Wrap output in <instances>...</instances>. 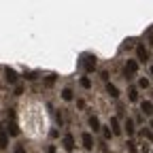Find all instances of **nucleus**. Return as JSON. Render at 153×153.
Listing matches in <instances>:
<instances>
[{
	"label": "nucleus",
	"instance_id": "1",
	"mask_svg": "<svg viewBox=\"0 0 153 153\" xmlns=\"http://www.w3.org/2000/svg\"><path fill=\"white\" fill-rule=\"evenodd\" d=\"M136 70H138V62L136 60H128V64L123 68V76L126 79H132V76L136 74Z\"/></svg>",
	"mask_w": 153,
	"mask_h": 153
},
{
	"label": "nucleus",
	"instance_id": "2",
	"mask_svg": "<svg viewBox=\"0 0 153 153\" xmlns=\"http://www.w3.org/2000/svg\"><path fill=\"white\" fill-rule=\"evenodd\" d=\"M83 68H85V72H94L96 70V57L94 55H83Z\"/></svg>",
	"mask_w": 153,
	"mask_h": 153
},
{
	"label": "nucleus",
	"instance_id": "3",
	"mask_svg": "<svg viewBox=\"0 0 153 153\" xmlns=\"http://www.w3.org/2000/svg\"><path fill=\"white\" fill-rule=\"evenodd\" d=\"M136 57H138V62H147L149 60V53H147L145 45H136Z\"/></svg>",
	"mask_w": 153,
	"mask_h": 153
},
{
	"label": "nucleus",
	"instance_id": "4",
	"mask_svg": "<svg viewBox=\"0 0 153 153\" xmlns=\"http://www.w3.org/2000/svg\"><path fill=\"white\" fill-rule=\"evenodd\" d=\"M62 145H64L66 151H72V149H74V138H72V134H66V136L62 138Z\"/></svg>",
	"mask_w": 153,
	"mask_h": 153
},
{
	"label": "nucleus",
	"instance_id": "5",
	"mask_svg": "<svg viewBox=\"0 0 153 153\" xmlns=\"http://www.w3.org/2000/svg\"><path fill=\"white\" fill-rule=\"evenodd\" d=\"M4 74H7V83H11V85H15V83H17V79H19L17 72H15L13 68H7V72H4Z\"/></svg>",
	"mask_w": 153,
	"mask_h": 153
},
{
	"label": "nucleus",
	"instance_id": "6",
	"mask_svg": "<svg viewBox=\"0 0 153 153\" xmlns=\"http://www.w3.org/2000/svg\"><path fill=\"white\" fill-rule=\"evenodd\" d=\"M81 138H83V147H85V149H91V147H94V136H91L89 132H85Z\"/></svg>",
	"mask_w": 153,
	"mask_h": 153
},
{
	"label": "nucleus",
	"instance_id": "7",
	"mask_svg": "<svg viewBox=\"0 0 153 153\" xmlns=\"http://www.w3.org/2000/svg\"><path fill=\"white\" fill-rule=\"evenodd\" d=\"M9 138H7V128H0V149H7Z\"/></svg>",
	"mask_w": 153,
	"mask_h": 153
},
{
	"label": "nucleus",
	"instance_id": "8",
	"mask_svg": "<svg viewBox=\"0 0 153 153\" xmlns=\"http://www.w3.org/2000/svg\"><path fill=\"white\" fill-rule=\"evenodd\" d=\"M140 108H143L145 115H151V113H153V104H151L149 100H143V102H140Z\"/></svg>",
	"mask_w": 153,
	"mask_h": 153
},
{
	"label": "nucleus",
	"instance_id": "9",
	"mask_svg": "<svg viewBox=\"0 0 153 153\" xmlns=\"http://www.w3.org/2000/svg\"><path fill=\"white\" fill-rule=\"evenodd\" d=\"M123 128H126V132H128V136H134V119H130V117H128Z\"/></svg>",
	"mask_w": 153,
	"mask_h": 153
},
{
	"label": "nucleus",
	"instance_id": "10",
	"mask_svg": "<svg viewBox=\"0 0 153 153\" xmlns=\"http://www.w3.org/2000/svg\"><path fill=\"white\" fill-rule=\"evenodd\" d=\"M106 91H108V96H111V98H119V89L115 87L113 83H108V85H106Z\"/></svg>",
	"mask_w": 153,
	"mask_h": 153
},
{
	"label": "nucleus",
	"instance_id": "11",
	"mask_svg": "<svg viewBox=\"0 0 153 153\" xmlns=\"http://www.w3.org/2000/svg\"><path fill=\"white\" fill-rule=\"evenodd\" d=\"M111 128H113V130H111L113 134H121V128H119V121H117V119H115V117H111Z\"/></svg>",
	"mask_w": 153,
	"mask_h": 153
},
{
	"label": "nucleus",
	"instance_id": "12",
	"mask_svg": "<svg viewBox=\"0 0 153 153\" xmlns=\"http://www.w3.org/2000/svg\"><path fill=\"white\" fill-rule=\"evenodd\" d=\"M7 130H9V134H13V136H17V134H19V128H17V123H15V121L7 123Z\"/></svg>",
	"mask_w": 153,
	"mask_h": 153
},
{
	"label": "nucleus",
	"instance_id": "13",
	"mask_svg": "<svg viewBox=\"0 0 153 153\" xmlns=\"http://www.w3.org/2000/svg\"><path fill=\"white\" fill-rule=\"evenodd\" d=\"M89 126L94 128V132H96V130H100V119L96 117V115H94V117H89Z\"/></svg>",
	"mask_w": 153,
	"mask_h": 153
},
{
	"label": "nucleus",
	"instance_id": "14",
	"mask_svg": "<svg viewBox=\"0 0 153 153\" xmlns=\"http://www.w3.org/2000/svg\"><path fill=\"white\" fill-rule=\"evenodd\" d=\"M62 98H64L66 102H70V100H72V89H70V87L62 89Z\"/></svg>",
	"mask_w": 153,
	"mask_h": 153
},
{
	"label": "nucleus",
	"instance_id": "15",
	"mask_svg": "<svg viewBox=\"0 0 153 153\" xmlns=\"http://www.w3.org/2000/svg\"><path fill=\"white\" fill-rule=\"evenodd\" d=\"M143 136H145L147 140H151V143H153V132H151V130H147V128H145V130H143Z\"/></svg>",
	"mask_w": 153,
	"mask_h": 153
},
{
	"label": "nucleus",
	"instance_id": "16",
	"mask_svg": "<svg viewBox=\"0 0 153 153\" xmlns=\"http://www.w3.org/2000/svg\"><path fill=\"white\" fill-rule=\"evenodd\" d=\"M130 100H132V102H136V100H138V91L134 89V87L130 89Z\"/></svg>",
	"mask_w": 153,
	"mask_h": 153
},
{
	"label": "nucleus",
	"instance_id": "17",
	"mask_svg": "<svg viewBox=\"0 0 153 153\" xmlns=\"http://www.w3.org/2000/svg\"><path fill=\"white\" fill-rule=\"evenodd\" d=\"M81 85H83L85 89H89V87H91V81L87 79V76H83V79H81Z\"/></svg>",
	"mask_w": 153,
	"mask_h": 153
},
{
	"label": "nucleus",
	"instance_id": "18",
	"mask_svg": "<svg viewBox=\"0 0 153 153\" xmlns=\"http://www.w3.org/2000/svg\"><path fill=\"white\" fill-rule=\"evenodd\" d=\"M13 153H26V147H24V145H15Z\"/></svg>",
	"mask_w": 153,
	"mask_h": 153
},
{
	"label": "nucleus",
	"instance_id": "19",
	"mask_svg": "<svg viewBox=\"0 0 153 153\" xmlns=\"http://www.w3.org/2000/svg\"><path fill=\"white\" fill-rule=\"evenodd\" d=\"M24 76H26V79H28V81H34V79H36V72H26Z\"/></svg>",
	"mask_w": 153,
	"mask_h": 153
},
{
	"label": "nucleus",
	"instance_id": "20",
	"mask_svg": "<svg viewBox=\"0 0 153 153\" xmlns=\"http://www.w3.org/2000/svg\"><path fill=\"white\" fill-rule=\"evenodd\" d=\"M45 83H47V85H53V83H55V74H49Z\"/></svg>",
	"mask_w": 153,
	"mask_h": 153
},
{
	"label": "nucleus",
	"instance_id": "21",
	"mask_svg": "<svg viewBox=\"0 0 153 153\" xmlns=\"http://www.w3.org/2000/svg\"><path fill=\"white\" fill-rule=\"evenodd\" d=\"M102 134H104V138H106V140H108V138L113 136V132H111L108 128H104V130H102Z\"/></svg>",
	"mask_w": 153,
	"mask_h": 153
},
{
	"label": "nucleus",
	"instance_id": "22",
	"mask_svg": "<svg viewBox=\"0 0 153 153\" xmlns=\"http://www.w3.org/2000/svg\"><path fill=\"white\" fill-rule=\"evenodd\" d=\"M138 85H140L143 89H147V87H149V81H147V79H140V81H138Z\"/></svg>",
	"mask_w": 153,
	"mask_h": 153
},
{
	"label": "nucleus",
	"instance_id": "23",
	"mask_svg": "<svg viewBox=\"0 0 153 153\" xmlns=\"http://www.w3.org/2000/svg\"><path fill=\"white\" fill-rule=\"evenodd\" d=\"M22 94H24V87L17 85V87H15V96H22Z\"/></svg>",
	"mask_w": 153,
	"mask_h": 153
},
{
	"label": "nucleus",
	"instance_id": "24",
	"mask_svg": "<svg viewBox=\"0 0 153 153\" xmlns=\"http://www.w3.org/2000/svg\"><path fill=\"white\" fill-rule=\"evenodd\" d=\"M128 149H130V153H136V147H134V143H132V140L128 143Z\"/></svg>",
	"mask_w": 153,
	"mask_h": 153
},
{
	"label": "nucleus",
	"instance_id": "25",
	"mask_svg": "<svg viewBox=\"0 0 153 153\" xmlns=\"http://www.w3.org/2000/svg\"><path fill=\"white\" fill-rule=\"evenodd\" d=\"M149 43H151V45H153V30H151V32H149Z\"/></svg>",
	"mask_w": 153,
	"mask_h": 153
},
{
	"label": "nucleus",
	"instance_id": "26",
	"mask_svg": "<svg viewBox=\"0 0 153 153\" xmlns=\"http://www.w3.org/2000/svg\"><path fill=\"white\" fill-rule=\"evenodd\" d=\"M47 153H55V147H49V151Z\"/></svg>",
	"mask_w": 153,
	"mask_h": 153
},
{
	"label": "nucleus",
	"instance_id": "27",
	"mask_svg": "<svg viewBox=\"0 0 153 153\" xmlns=\"http://www.w3.org/2000/svg\"><path fill=\"white\" fill-rule=\"evenodd\" d=\"M149 128H151V130H153V119H151V121H149Z\"/></svg>",
	"mask_w": 153,
	"mask_h": 153
},
{
	"label": "nucleus",
	"instance_id": "28",
	"mask_svg": "<svg viewBox=\"0 0 153 153\" xmlns=\"http://www.w3.org/2000/svg\"><path fill=\"white\" fill-rule=\"evenodd\" d=\"M151 74H153V66H151Z\"/></svg>",
	"mask_w": 153,
	"mask_h": 153
}]
</instances>
